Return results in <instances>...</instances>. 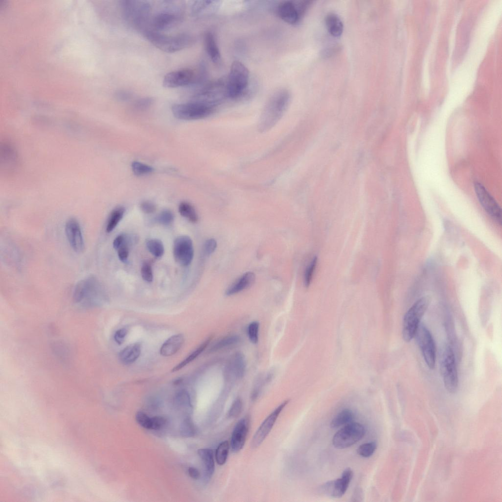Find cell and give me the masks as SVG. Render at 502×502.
<instances>
[{
	"label": "cell",
	"instance_id": "obj_22",
	"mask_svg": "<svg viewBox=\"0 0 502 502\" xmlns=\"http://www.w3.org/2000/svg\"><path fill=\"white\" fill-rule=\"evenodd\" d=\"M204 44L206 52L211 60L217 66L222 62L221 54L214 33L208 31L204 35Z\"/></svg>",
	"mask_w": 502,
	"mask_h": 502
},
{
	"label": "cell",
	"instance_id": "obj_44",
	"mask_svg": "<svg viewBox=\"0 0 502 502\" xmlns=\"http://www.w3.org/2000/svg\"><path fill=\"white\" fill-rule=\"evenodd\" d=\"M141 274L143 279L147 282H151L153 280V274L151 265L145 263L141 269Z\"/></svg>",
	"mask_w": 502,
	"mask_h": 502
},
{
	"label": "cell",
	"instance_id": "obj_3",
	"mask_svg": "<svg viewBox=\"0 0 502 502\" xmlns=\"http://www.w3.org/2000/svg\"><path fill=\"white\" fill-rule=\"evenodd\" d=\"M142 32L154 46L167 53H174L184 50L192 46L195 42L194 38L187 33L172 36L149 29Z\"/></svg>",
	"mask_w": 502,
	"mask_h": 502
},
{
	"label": "cell",
	"instance_id": "obj_7",
	"mask_svg": "<svg viewBox=\"0 0 502 502\" xmlns=\"http://www.w3.org/2000/svg\"><path fill=\"white\" fill-rule=\"evenodd\" d=\"M429 303V298L423 297L418 299L405 314L402 323V337L406 342L414 338L420 321Z\"/></svg>",
	"mask_w": 502,
	"mask_h": 502
},
{
	"label": "cell",
	"instance_id": "obj_18",
	"mask_svg": "<svg viewBox=\"0 0 502 502\" xmlns=\"http://www.w3.org/2000/svg\"><path fill=\"white\" fill-rule=\"evenodd\" d=\"M246 361L244 354L237 352L228 361L224 371L226 380L232 381L241 379L245 373Z\"/></svg>",
	"mask_w": 502,
	"mask_h": 502
},
{
	"label": "cell",
	"instance_id": "obj_29",
	"mask_svg": "<svg viewBox=\"0 0 502 502\" xmlns=\"http://www.w3.org/2000/svg\"><path fill=\"white\" fill-rule=\"evenodd\" d=\"M354 418V414L351 409H344L333 418L330 423V427L332 428H337L343 425H346L352 422Z\"/></svg>",
	"mask_w": 502,
	"mask_h": 502
},
{
	"label": "cell",
	"instance_id": "obj_32",
	"mask_svg": "<svg viewBox=\"0 0 502 502\" xmlns=\"http://www.w3.org/2000/svg\"><path fill=\"white\" fill-rule=\"evenodd\" d=\"M125 212V209L122 206L117 207L111 211L108 217L106 226V231L107 232H111L114 229L123 218Z\"/></svg>",
	"mask_w": 502,
	"mask_h": 502
},
{
	"label": "cell",
	"instance_id": "obj_47",
	"mask_svg": "<svg viewBox=\"0 0 502 502\" xmlns=\"http://www.w3.org/2000/svg\"><path fill=\"white\" fill-rule=\"evenodd\" d=\"M140 208L144 213L151 214L155 211L156 206L151 201H144L141 203Z\"/></svg>",
	"mask_w": 502,
	"mask_h": 502
},
{
	"label": "cell",
	"instance_id": "obj_19",
	"mask_svg": "<svg viewBox=\"0 0 502 502\" xmlns=\"http://www.w3.org/2000/svg\"><path fill=\"white\" fill-rule=\"evenodd\" d=\"M65 233L73 250L78 253L82 252L84 249V242L80 225L76 219L71 218L67 221Z\"/></svg>",
	"mask_w": 502,
	"mask_h": 502
},
{
	"label": "cell",
	"instance_id": "obj_41",
	"mask_svg": "<svg viewBox=\"0 0 502 502\" xmlns=\"http://www.w3.org/2000/svg\"><path fill=\"white\" fill-rule=\"evenodd\" d=\"M153 99L145 97L137 100L133 104V108L138 111H143L149 108L153 103Z\"/></svg>",
	"mask_w": 502,
	"mask_h": 502
},
{
	"label": "cell",
	"instance_id": "obj_30",
	"mask_svg": "<svg viewBox=\"0 0 502 502\" xmlns=\"http://www.w3.org/2000/svg\"><path fill=\"white\" fill-rule=\"evenodd\" d=\"M212 337L211 336L207 338L196 350L192 352L184 360L176 366L172 370L173 372H176L180 370L185 366L189 364L196 358L207 347L210 342Z\"/></svg>",
	"mask_w": 502,
	"mask_h": 502
},
{
	"label": "cell",
	"instance_id": "obj_50",
	"mask_svg": "<svg viewBox=\"0 0 502 502\" xmlns=\"http://www.w3.org/2000/svg\"><path fill=\"white\" fill-rule=\"evenodd\" d=\"M116 97L122 101H126L130 100L132 96V94L128 91L120 90L117 92Z\"/></svg>",
	"mask_w": 502,
	"mask_h": 502
},
{
	"label": "cell",
	"instance_id": "obj_1",
	"mask_svg": "<svg viewBox=\"0 0 502 502\" xmlns=\"http://www.w3.org/2000/svg\"><path fill=\"white\" fill-rule=\"evenodd\" d=\"M104 290L99 279L94 276L79 281L73 292V300L76 304L86 307L99 306L106 301Z\"/></svg>",
	"mask_w": 502,
	"mask_h": 502
},
{
	"label": "cell",
	"instance_id": "obj_17",
	"mask_svg": "<svg viewBox=\"0 0 502 502\" xmlns=\"http://www.w3.org/2000/svg\"><path fill=\"white\" fill-rule=\"evenodd\" d=\"M174 256L176 261L183 266L189 265L194 257V248L191 239L188 236L177 237L174 243Z\"/></svg>",
	"mask_w": 502,
	"mask_h": 502
},
{
	"label": "cell",
	"instance_id": "obj_14",
	"mask_svg": "<svg viewBox=\"0 0 502 502\" xmlns=\"http://www.w3.org/2000/svg\"><path fill=\"white\" fill-rule=\"evenodd\" d=\"M352 477L351 469L347 468L343 472L340 478L325 483L320 487V490L323 494L331 497L341 498L347 490Z\"/></svg>",
	"mask_w": 502,
	"mask_h": 502
},
{
	"label": "cell",
	"instance_id": "obj_25",
	"mask_svg": "<svg viewBox=\"0 0 502 502\" xmlns=\"http://www.w3.org/2000/svg\"><path fill=\"white\" fill-rule=\"evenodd\" d=\"M198 453L204 465L205 479L208 480L215 470L214 451L210 449H202L198 451Z\"/></svg>",
	"mask_w": 502,
	"mask_h": 502
},
{
	"label": "cell",
	"instance_id": "obj_48",
	"mask_svg": "<svg viewBox=\"0 0 502 502\" xmlns=\"http://www.w3.org/2000/svg\"><path fill=\"white\" fill-rule=\"evenodd\" d=\"M166 422V419L161 416L152 418L151 429H159L162 427Z\"/></svg>",
	"mask_w": 502,
	"mask_h": 502
},
{
	"label": "cell",
	"instance_id": "obj_4",
	"mask_svg": "<svg viewBox=\"0 0 502 502\" xmlns=\"http://www.w3.org/2000/svg\"><path fill=\"white\" fill-rule=\"evenodd\" d=\"M250 76L249 70L242 62L233 61L226 78L227 98L236 99L243 96L249 85Z\"/></svg>",
	"mask_w": 502,
	"mask_h": 502
},
{
	"label": "cell",
	"instance_id": "obj_36",
	"mask_svg": "<svg viewBox=\"0 0 502 502\" xmlns=\"http://www.w3.org/2000/svg\"><path fill=\"white\" fill-rule=\"evenodd\" d=\"M131 169L134 174L138 176L149 174L154 170L151 166L137 161L132 162Z\"/></svg>",
	"mask_w": 502,
	"mask_h": 502
},
{
	"label": "cell",
	"instance_id": "obj_21",
	"mask_svg": "<svg viewBox=\"0 0 502 502\" xmlns=\"http://www.w3.org/2000/svg\"><path fill=\"white\" fill-rule=\"evenodd\" d=\"M249 421L247 418L241 419L236 424L230 439V448L233 452H239L243 448L247 437Z\"/></svg>",
	"mask_w": 502,
	"mask_h": 502
},
{
	"label": "cell",
	"instance_id": "obj_10",
	"mask_svg": "<svg viewBox=\"0 0 502 502\" xmlns=\"http://www.w3.org/2000/svg\"><path fill=\"white\" fill-rule=\"evenodd\" d=\"M226 84V78L210 82L196 92L190 100L204 102L217 107L227 98Z\"/></svg>",
	"mask_w": 502,
	"mask_h": 502
},
{
	"label": "cell",
	"instance_id": "obj_23",
	"mask_svg": "<svg viewBox=\"0 0 502 502\" xmlns=\"http://www.w3.org/2000/svg\"><path fill=\"white\" fill-rule=\"evenodd\" d=\"M255 278L253 273H245L226 290L225 295L226 296H232L249 288L253 284Z\"/></svg>",
	"mask_w": 502,
	"mask_h": 502
},
{
	"label": "cell",
	"instance_id": "obj_20",
	"mask_svg": "<svg viewBox=\"0 0 502 502\" xmlns=\"http://www.w3.org/2000/svg\"><path fill=\"white\" fill-rule=\"evenodd\" d=\"M276 11L282 20L290 25L298 24L302 18L296 0H287L280 2L277 6Z\"/></svg>",
	"mask_w": 502,
	"mask_h": 502
},
{
	"label": "cell",
	"instance_id": "obj_26",
	"mask_svg": "<svg viewBox=\"0 0 502 502\" xmlns=\"http://www.w3.org/2000/svg\"><path fill=\"white\" fill-rule=\"evenodd\" d=\"M220 1L217 0H197L191 6L192 15H195L204 12H214L220 7Z\"/></svg>",
	"mask_w": 502,
	"mask_h": 502
},
{
	"label": "cell",
	"instance_id": "obj_34",
	"mask_svg": "<svg viewBox=\"0 0 502 502\" xmlns=\"http://www.w3.org/2000/svg\"><path fill=\"white\" fill-rule=\"evenodd\" d=\"M229 445L227 441L222 442L218 446L215 452V459L219 465H224L228 456Z\"/></svg>",
	"mask_w": 502,
	"mask_h": 502
},
{
	"label": "cell",
	"instance_id": "obj_45",
	"mask_svg": "<svg viewBox=\"0 0 502 502\" xmlns=\"http://www.w3.org/2000/svg\"><path fill=\"white\" fill-rule=\"evenodd\" d=\"M181 432L185 436H190L194 435L195 428L189 418L185 419L182 423Z\"/></svg>",
	"mask_w": 502,
	"mask_h": 502
},
{
	"label": "cell",
	"instance_id": "obj_16",
	"mask_svg": "<svg viewBox=\"0 0 502 502\" xmlns=\"http://www.w3.org/2000/svg\"><path fill=\"white\" fill-rule=\"evenodd\" d=\"M289 402V400L283 402L264 420L253 436L251 443V448H256L262 444L272 430L281 411Z\"/></svg>",
	"mask_w": 502,
	"mask_h": 502
},
{
	"label": "cell",
	"instance_id": "obj_28",
	"mask_svg": "<svg viewBox=\"0 0 502 502\" xmlns=\"http://www.w3.org/2000/svg\"><path fill=\"white\" fill-rule=\"evenodd\" d=\"M328 32L334 37L340 36L343 31V24L340 17L334 13H329L325 19Z\"/></svg>",
	"mask_w": 502,
	"mask_h": 502
},
{
	"label": "cell",
	"instance_id": "obj_35",
	"mask_svg": "<svg viewBox=\"0 0 502 502\" xmlns=\"http://www.w3.org/2000/svg\"><path fill=\"white\" fill-rule=\"evenodd\" d=\"M146 244L149 251L154 256L160 257L163 255L164 248L160 240L156 239H149Z\"/></svg>",
	"mask_w": 502,
	"mask_h": 502
},
{
	"label": "cell",
	"instance_id": "obj_40",
	"mask_svg": "<svg viewBox=\"0 0 502 502\" xmlns=\"http://www.w3.org/2000/svg\"><path fill=\"white\" fill-rule=\"evenodd\" d=\"M317 263V258L315 257L305 270L304 275V283L306 287H308L311 283Z\"/></svg>",
	"mask_w": 502,
	"mask_h": 502
},
{
	"label": "cell",
	"instance_id": "obj_33",
	"mask_svg": "<svg viewBox=\"0 0 502 502\" xmlns=\"http://www.w3.org/2000/svg\"><path fill=\"white\" fill-rule=\"evenodd\" d=\"M180 214L192 223H197L199 220L198 215L194 207L189 202H181L178 206Z\"/></svg>",
	"mask_w": 502,
	"mask_h": 502
},
{
	"label": "cell",
	"instance_id": "obj_6",
	"mask_svg": "<svg viewBox=\"0 0 502 502\" xmlns=\"http://www.w3.org/2000/svg\"><path fill=\"white\" fill-rule=\"evenodd\" d=\"M121 6L125 19L144 31L151 11L150 3L147 1L126 0L121 1Z\"/></svg>",
	"mask_w": 502,
	"mask_h": 502
},
{
	"label": "cell",
	"instance_id": "obj_31",
	"mask_svg": "<svg viewBox=\"0 0 502 502\" xmlns=\"http://www.w3.org/2000/svg\"><path fill=\"white\" fill-rule=\"evenodd\" d=\"M240 337L237 335H228L223 337L215 343L209 349V352H213L224 348L237 344L240 341Z\"/></svg>",
	"mask_w": 502,
	"mask_h": 502
},
{
	"label": "cell",
	"instance_id": "obj_8",
	"mask_svg": "<svg viewBox=\"0 0 502 502\" xmlns=\"http://www.w3.org/2000/svg\"><path fill=\"white\" fill-rule=\"evenodd\" d=\"M216 108L204 102L190 100L188 102L174 104L171 110L177 119L195 120L210 116L215 111Z\"/></svg>",
	"mask_w": 502,
	"mask_h": 502
},
{
	"label": "cell",
	"instance_id": "obj_15",
	"mask_svg": "<svg viewBox=\"0 0 502 502\" xmlns=\"http://www.w3.org/2000/svg\"><path fill=\"white\" fill-rule=\"evenodd\" d=\"M475 191L477 199L486 212L498 223H501L502 210L494 198L480 183L474 184Z\"/></svg>",
	"mask_w": 502,
	"mask_h": 502
},
{
	"label": "cell",
	"instance_id": "obj_2",
	"mask_svg": "<svg viewBox=\"0 0 502 502\" xmlns=\"http://www.w3.org/2000/svg\"><path fill=\"white\" fill-rule=\"evenodd\" d=\"M290 100V93L286 89H278L273 93L261 116L259 125L261 131L270 129L280 119L288 108Z\"/></svg>",
	"mask_w": 502,
	"mask_h": 502
},
{
	"label": "cell",
	"instance_id": "obj_37",
	"mask_svg": "<svg viewBox=\"0 0 502 502\" xmlns=\"http://www.w3.org/2000/svg\"><path fill=\"white\" fill-rule=\"evenodd\" d=\"M376 447V444L375 442L366 443L358 447L357 449V452L359 455L363 457H369L374 454Z\"/></svg>",
	"mask_w": 502,
	"mask_h": 502
},
{
	"label": "cell",
	"instance_id": "obj_24",
	"mask_svg": "<svg viewBox=\"0 0 502 502\" xmlns=\"http://www.w3.org/2000/svg\"><path fill=\"white\" fill-rule=\"evenodd\" d=\"M184 342V337L182 334L174 335L162 344L160 349V353L164 356L173 355L180 350Z\"/></svg>",
	"mask_w": 502,
	"mask_h": 502
},
{
	"label": "cell",
	"instance_id": "obj_12",
	"mask_svg": "<svg viewBox=\"0 0 502 502\" xmlns=\"http://www.w3.org/2000/svg\"><path fill=\"white\" fill-rule=\"evenodd\" d=\"M201 78L199 70L182 69L170 72L164 76L163 86L167 88H175L190 86L200 83Z\"/></svg>",
	"mask_w": 502,
	"mask_h": 502
},
{
	"label": "cell",
	"instance_id": "obj_52",
	"mask_svg": "<svg viewBox=\"0 0 502 502\" xmlns=\"http://www.w3.org/2000/svg\"><path fill=\"white\" fill-rule=\"evenodd\" d=\"M189 476L193 479H197L200 477V473L196 468L190 467L188 469Z\"/></svg>",
	"mask_w": 502,
	"mask_h": 502
},
{
	"label": "cell",
	"instance_id": "obj_42",
	"mask_svg": "<svg viewBox=\"0 0 502 502\" xmlns=\"http://www.w3.org/2000/svg\"><path fill=\"white\" fill-rule=\"evenodd\" d=\"M137 422L142 427L151 429L152 418L149 417L145 413L138 411L135 415Z\"/></svg>",
	"mask_w": 502,
	"mask_h": 502
},
{
	"label": "cell",
	"instance_id": "obj_11",
	"mask_svg": "<svg viewBox=\"0 0 502 502\" xmlns=\"http://www.w3.org/2000/svg\"><path fill=\"white\" fill-rule=\"evenodd\" d=\"M365 433V428L362 425L351 422L335 434L332 439L333 445L338 449L348 448L360 440Z\"/></svg>",
	"mask_w": 502,
	"mask_h": 502
},
{
	"label": "cell",
	"instance_id": "obj_9",
	"mask_svg": "<svg viewBox=\"0 0 502 502\" xmlns=\"http://www.w3.org/2000/svg\"><path fill=\"white\" fill-rule=\"evenodd\" d=\"M440 369L445 388L450 393H455L458 388V376L454 352L449 345L442 351Z\"/></svg>",
	"mask_w": 502,
	"mask_h": 502
},
{
	"label": "cell",
	"instance_id": "obj_27",
	"mask_svg": "<svg viewBox=\"0 0 502 502\" xmlns=\"http://www.w3.org/2000/svg\"><path fill=\"white\" fill-rule=\"evenodd\" d=\"M141 345L134 343L126 346L119 353L120 360L124 363L129 364L135 361L141 353Z\"/></svg>",
	"mask_w": 502,
	"mask_h": 502
},
{
	"label": "cell",
	"instance_id": "obj_46",
	"mask_svg": "<svg viewBox=\"0 0 502 502\" xmlns=\"http://www.w3.org/2000/svg\"><path fill=\"white\" fill-rule=\"evenodd\" d=\"M217 246V241L215 239L210 238L205 241L203 245V251L207 255L213 253L216 249Z\"/></svg>",
	"mask_w": 502,
	"mask_h": 502
},
{
	"label": "cell",
	"instance_id": "obj_38",
	"mask_svg": "<svg viewBox=\"0 0 502 502\" xmlns=\"http://www.w3.org/2000/svg\"><path fill=\"white\" fill-rule=\"evenodd\" d=\"M155 220L159 224L163 225H169L172 224L174 220V215L169 210H164L161 211L156 217Z\"/></svg>",
	"mask_w": 502,
	"mask_h": 502
},
{
	"label": "cell",
	"instance_id": "obj_51",
	"mask_svg": "<svg viewBox=\"0 0 502 502\" xmlns=\"http://www.w3.org/2000/svg\"><path fill=\"white\" fill-rule=\"evenodd\" d=\"M126 235L125 234H120L117 236L113 241V246L115 250H118L124 242Z\"/></svg>",
	"mask_w": 502,
	"mask_h": 502
},
{
	"label": "cell",
	"instance_id": "obj_13",
	"mask_svg": "<svg viewBox=\"0 0 502 502\" xmlns=\"http://www.w3.org/2000/svg\"><path fill=\"white\" fill-rule=\"evenodd\" d=\"M421 351L425 361L429 368H434L435 363V346L429 330L423 324H420L414 337Z\"/></svg>",
	"mask_w": 502,
	"mask_h": 502
},
{
	"label": "cell",
	"instance_id": "obj_5",
	"mask_svg": "<svg viewBox=\"0 0 502 502\" xmlns=\"http://www.w3.org/2000/svg\"><path fill=\"white\" fill-rule=\"evenodd\" d=\"M177 1L165 0L162 1V10L153 17L151 25L155 31L168 30L179 24L182 19V5Z\"/></svg>",
	"mask_w": 502,
	"mask_h": 502
},
{
	"label": "cell",
	"instance_id": "obj_43",
	"mask_svg": "<svg viewBox=\"0 0 502 502\" xmlns=\"http://www.w3.org/2000/svg\"><path fill=\"white\" fill-rule=\"evenodd\" d=\"M242 406L241 399L239 398L236 399L228 411V416L231 418L237 417L242 411Z\"/></svg>",
	"mask_w": 502,
	"mask_h": 502
},
{
	"label": "cell",
	"instance_id": "obj_39",
	"mask_svg": "<svg viewBox=\"0 0 502 502\" xmlns=\"http://www.w3.org/2000/svg\"><path fill=\"white\" fill-rule=\"evenodd\" d=\"M259 323L257 321L251 322L248 327V334L250 341L256 344L258 341Z\"/></svg>",
	"mask_w": 502,
	"mask_h": 502
},
{
	"label": "cell",
	"instance_id": "obj_49",
	"mask_svg": "<svg viewBox=\"0 0 502 502\" xmlns=\"http://www.w3.org/2000/svg\"><path fill=\"white\" fill-rule=\"evenodd\" d=\"M127 330L126 328H121L116 331L114 338L116 342L121 345L125 341V337L127 334Z\"/></svg>",
	"mask_w": 502,
	"mask_h": 502
}]
</instances>
